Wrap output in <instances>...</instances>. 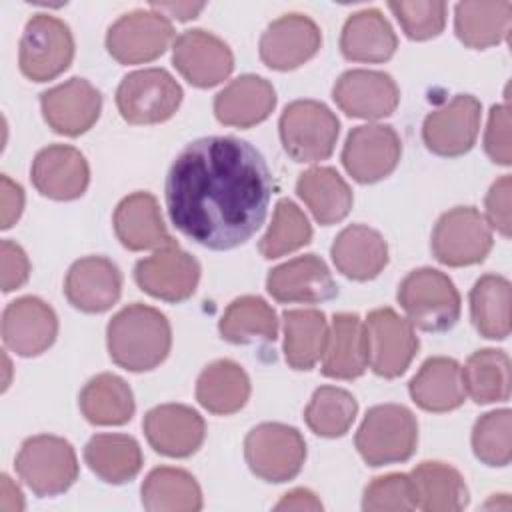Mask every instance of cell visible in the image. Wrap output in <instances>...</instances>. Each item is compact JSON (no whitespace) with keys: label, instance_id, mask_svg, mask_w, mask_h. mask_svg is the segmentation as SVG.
Listing matches in <instances>:
<instances>
[{"label":"cell","instance_id":"cell-53","mask_svg":"<svg viewBox=\"0 0 512 512\" xmlns=\"http://www.w3.org/2000/svg\"><path fill=\"white\" fill-rule=\"evenodd\" d=\"M2 498H0V508L2 512H20L24 508V496L16 484L4 474L2 476Z\"/></svg>","mask_w":512,"mask_h":512},{"label":"cell","instance_id":"cell-10","mask_svg":"<svg viewBox=\"0 0 512 512\" xmlns=\"http://www.w3.org/2000/svg\"><path fill=\"white\" fill-rule=\"evenodd\" d=\"M492 250V228L474 206L444 212L432 232V254L438 262L460 268L482 262Z\"/></svg>","mask_w":512,"mask_h":512},{"label":"cell","instance_id":"cell-3","mask_svg":"<svg viewBox=\"0 0 512 512\" xmlns=\"http://www.w3.org/2000/svg\"><path fill=\"white\" fill-rule=\"evenodd\" d=\"M398 302L408 322L424 332H446L460 318V294L436 268L412 270L398 286Z\"/></svg>","mask_w":512,"mask_h":512},{"label":"cell","instance_id":"cell-44","mask_svg":"<svg viewBox=\"0 0 512 512\" xmlns=\"http://www.w3.org/2000/svg\"><path fill=\"white\" fill-rule=\"evenodd\" d=\"M512 412L508 408L480 416L472 428L474 456L486 466H508L512 458Z\"/></svg>","mask_w":512,"mask_h":512},{"label":"cell","instance_id":"cell-23","mask_svg":"<svg viewBox=\"0 0 512 512\" xmlns=\"http://www.w3.org/2000/svg\"><path fill=\"white\" fill-rule=\"evenodd\" d=\"M266 290L278 302L318 304L338 294L336 282L322 258L316 254L298 256L270 270Z\"/></svg>","mask_w":512,"mask_h":512},{"label":"cell","instance_id":"cell-36","mask_svg":"<svg viewBox=\"0 0 512 512\" xmlns=\"http://www.w3.org/2000/svg\"><path fill=\"white\" fill-rule=\"evenodd\" d=\"M324 312L298 308L284 312V356L294 370H312L322 358L328 340Z\"/></svg>","mask_w":512,"mask_h":512},{"label":"cell","instance_id":"cell-20","mask_svg":"<svg viewBox=\"0 0 512 512\" xmlns=\"http://www.w3.org/2000/svg\"><path fill=\"white\" fill-rule=\"evenodd\" d=\"M332 98L338 108L352 118L378 120L396 110L400 90L386 72L348 70L336 80Z\"/></svg>","mask_w":512,"mask_h":512},{"label":"cell","instance_id":"cell-50","mask_svg":"<svg viewBox=\"0 0 512 512\" xmlns=\"http://www.w3.org/2000/svg\"><path fill=\"white\" fill-rule=\"evenodd\" d=\"M0 218H2V224L0 228L2 230H8L12 228L20 214H22V208H24V190L20 184L12 182L6 174L0 178Z\"/></svg>","mask_w":512,"mask_h":512},{"label":"cell","instance_id":"cell-4","mask_svg":"<svg viewBox=\"0 0 512 512\" xmlns=\"http://www.w3.org/2000/svg\"><path fill=\"white\" fill-rule=\"evenodd\" d=\"M354 442L370 466L406 462L418 444L416 416L402 404H378L366 412Z\"/></svg>","mask_w":512,"mask_h":512},{"label":"cell","instance_id":"cell-9","mask_svg":"<svg viewBox=\"0 0 512 512\" xmlns=\"http://www.w3.org/2000/svg\"><path fill=\"white\" fill-rule=\"evenodd\" d=\"M180 84L164 68H144L122 78L116 90L120 116L130 124H158L176 114Z\"/></svg>","mask_w":512,"mask_h":512},{"label":"cell","instance_id":"cell-18","mask_svg":"<svg viewBox=\"0 0 512 512\" xmlns=\"http://www.w3.org/2000/svg\"><path fill=\"white\" fill-rule=\"evenodd\" d=\"M46 124L64 136H80L94 126L102 110V96L84 78H70L40 94Z\"/></svg>","mask_w":512,"mask_h":512},{"label":"cell","instance_id":"cell-40","mask_svg":"<svg viewBox=\"0 0 512 512\" xmlns=\"http://www.w3.org/2000/svg\"><path fill=\"white\" fill-rule=\"evenodd\" d=\"M218 330L220 336L232 344L272 342L278 336V318L264 298L240 296L224 310Z\"/></svg>","mask_w":512,"mask_h":512},{"label":"cell","instance_id":"cell-39","mask_svg":"<svg viewBox=\"0 0 512 512\" xmlns=\"http://www.w3.org/2000/svg\"><path fill=\"white\" fill-rule=\"evenodd\" d=\"M510 282L500 274H484L470 290V316L480 336L504 340L510 334Z\"/></svg>","mask_w":512,"mask_h":512},{"label":"cell","instance_id":"cell-16","mask_svg":"<svg viewBox=\"0 0 512 512\" xmlns=\"http://www.w3.org/2000/svg\"><path fill=\"white\" fill-rule=\"evenodd\" d=\"M176 70L196 88H212L234 68L232 50L212 32L194 28L182 32L172 46Z\"/></svg>","mask_w":512,"mask_h":512},{"label":"cell","instance_id":"cell-17","mask_svg":"<svg viewBox=\"0 0 512 512\" xmlns=\"http://www.w3.org/2000/svg\"><path fill=\"white\" fill-rule=\"evenodd\" d=\"M322 44L318 24L298 12L270 22L260 38V58L272 70H294L316 56Z\"/></svg>","mask_w":512,"mask_h":512},{"label":"cell","instance_id":"cell-19","mask_svg":"<svg viewBox=\"0 0 512 512\" xmlns=\"http://www.w3.org/2000/svg\"><path fill=\"white\" fill-rule=\"evenodd\" d=\"M58 334L56 312L36 296L10 302L2 314L4 344L18 356L32 358L46 352Z\"/></svg>","mask_w":512,"mask_h":512},{"label":"cell","instance_id":"cell-21","mask_svg":"<svg viewBox=\"0 0 512 512\" xmlns=\"http://www.w3.org/2000/svg\"><path fill=\"white\" fill-rule=\"evenodd\" d=\"M142 428L148 444L170 458L192 456L206 436L202 416L184 404H162L148 410Z\"/></svg>","mask_w":512,"mask_h":512},{"label":"cell","instance_id":"cell-15","mask_svg":"<svg viewBox=\"0 0 512 512\" xmlns=\"http://www.w3.org/2000/svg\"><path fill=\"white\" fill-rule=\"evenodd\" d=\"M482 104L470 94H458L444 106L432 110L422 124V138L430 152L438 156L466 154L480 130Z\"/></svg>","mask_w":512,"mask_h":512},{"label":"cell","instance_id":"cell-45","mask_svg":"<svg viewBox=\"0 0 512 512\" xmlns=\"http://www.w3.org/2000/svg\"><path fill=\"white\" fill-rule=\"evenodd\" d=\"M362 508L368 512H406L416 508L414 486L408 474H386L374 478L362 498Z\"/></svg>","mask_w":512,"mask_h":512},{"label":"cell","instance_id":"cell-47","mask_svg":"<svg viewBox=\"0 0 512 512\" xmlns=\"http://www.w3.org/2000/svg\"><path fill=\"white\" fill-rule=\"evenodd\" d=\"M484 150L492 162L508 166L512 162L510 148V110L508 104H496L490 110L484 134Z\"/></svg>","mask_w":512,"mask_h":512},{"label":"cell","instance_id":"cell-11","mask_svg":"<svg viewBox=\"0 0 512 512\" xmlns=\"http://www.w3.org/2000/svg\"><path fill=\"white\" fill-rule=\"evenodd\" d=\"M134 280L152 298L164 302H182L190 298L200 280V264L184 252L174 238L156 248L152 256L134 266Z\"/></svg>","mask_w":512,"mask_h":512},{"label":"cell","instance_id":"cell-48","mask_svg":"<svg viewBox=\"0 0 512 512\" xmlns=\"http://www.w3.org/2000/svg\"><path fill=\"white\" fill-rule=\"evenodd\" d=\"M510 176H500L486 194V222L504 238L510 236Z\"/></svg>","mask_w":512,"mask_h":512},{"label":"cell","instance_id":"cell-49","mask_svg":"<svg viewBox=\"0 0 512 512\" xmlns=\"http://www.w3.org/2000/svg\"><path fill=\"white\" fill-rule=\"evenodd\" d=\"M2 262V290L12 292L26 284L30 276V260L26 252L12 240H2L0 244Z\"/></svg>","mask_w":512,"mask_h":512},{"label":"cell","instance_id":"cell-33","mask_svg":"<svg viewBox=\"0 0 512 512\" xmlns=\"http://www.w3.org/2000/svg\"><path fill=\"white\" fill-rule=\"evenodd\" d=\"M248 398V374L232 360H216L208 364L196 380V400L212 414H234L244 408Z\"/></svg>","mask_w":512,"mask_h":512},{"label":"cell","instance_id":"cell-30","mask_svg":"<svg viewBox=\"0 0 512 512\" xmlns=\"http://www.w3.org/2000/svg\"><path fill=\"white\" fill-rule=\"evenodd\" d=\"M398 38L390 22L376 8L354 12L340 36V50L352 62H386L396 52Z\"/></svg>","mask_w":512,"mask_h":512},{"label":"cell","instance_id":"cell-2","mask_svg":"<svg viewBox=\"0 0 512 512\" xmlns=\"http://www.w3.org/2000/svg\"><path fill=\"white\" fill-rule=\"evenodd\" d=\"M106 344L112 362L120 368L130 372L152 370L170 352V322L160 310L134 302L112 316L106 328Z\"/></svg>","mask_w":512,"mask_h":512},{"label":"cell","instance_id":"cell-41","mask_svg":"<svg viewBox=\"0 0 512 512\" xmlns=\"http://www.w3.org/2000/svg\"><path fill=\"white\" fill-rule=\"evenodd\" d=\"M466 394L476 404L504 402L510 398V358L504 350L484 348L470 354L462 368Z\"/></svg>","mask_w":512,"mask_h":512},{"label":"cell","instance_id":"cell-12","mask_svg":"<svg viewBox=\"0 0 512 512\" xmlns=\"http://www.w3.org/2000/svg\"><path fill=\"white\" fill-rule=\"evenodd\" d=\"M174 38L172 22L156 10L122 14L106 34L108 54L120 64H142L166 52Z\"/></svg>","mask_w":512,"mask_h":512},{"label":"cell","instance_id":"cell-51","mask_svg":"<svg viewBox=\"0 0 512 512\" xmlns=\"http://www.w3.org/2000/svg\"><path fill=\"white\" fill-rule=\"evenodd\" d=\"M276 510H322V502L314 492L306 488H294L282 496V500L274 506Z\"/></svg>","mask_w":512,"mask_h":512},{"label":"cell","instance_id":"cell-28","mask_svg":"<svg viewBox=\"0 0 512 512\" xmlns=\"http://www.w3.org/2000/svg\"><path fill=\"white\" fill-rule=\"evenodd\" d=\"M112 222L120 244L134 252L160 248L170 240L158 202L148 192H134L120 200Z\"/></svg>","mask_w":512,"mask_h":512},{"label":"cell","instance_id":"cell-22","mask_svg":"<svg viewBox=\"0 0 512 512\" xmlns=\"http://www.w3.org/2000/svg\"><path fill=\"white\" fill-rule=\"evenodd\" d=\"M34 188L52 200H76L90 182V168L80 150L66 144L42 148L32 162Z\"/></svg>","mask_w":512,"mask_h":512},{"label":"cell","instance_id":"cell-13","mask_svg":"<svg viewBox=\"0 0 512 512\" xmlns=\"http://www.w3.org/2000/svg\"><path fill=\"white\" fill-rule=\"evenodd\" d=\"M364 330L374 374L382 378L404 374L420 346L414 326L392 308H376L364 320Z\"/></svg>","mask_w":512,"mask_h":512},{"label":"cell","instance_id":"cell-43","mask_svg":"<svg viewBox=\"0 0 512 512\" xmlns=\"http://www.w3.org/2000/svg\"><path fill=\"white\" fill-rule=\"evenodd\" d=\"M312 238V226L306 214L288 198H282L272 216V224L260 240V254L268 260L290 254Z\"/></svg>","mask_w":512,"mask_h":512},{"label":"cell","instance_id":"cell-46","mask_svg":"<svg viewBox=\"0 0 512 512\" xmlns=\"http://www.w3.org/2000/svg\"><path fill=\"white\" fill-rule=\"evenodd\" d=\"M388 8L400 22L410 40H430L444 30L446 4L444 2H388Z\"/></svg>","mask_w":512,"mask_h":512},{"label":"cell","instance_id":"cell-6","mask_svg":"<svg viewBox=\"0 0 512 512\" xmlns=\"http://www.w3.org/2000/svg\"><path fill=\"white\" fill-rule=\"evenodd\" d=\"M278 128L286 154L306 164L326 160L334 152L340 134L336 114L316 100L290 102L280 116Z\"/></svg>","mask_w":512,"mask_h":512},{"label":"cell","instance_id":"cell-14","mask_svg":"<svg viewBox=\"0 0 512 512\" xmlns=\"http://www.w3.org/2000/svg\"><path fill=\"white\" fill-rule=\"evenodd\" d=\"M402 142L392 126L364 124L350 130L342 148V164L346 172L360 184H374L400 162Z\"/></svg>","mask_w":512,"mask_h":512},{"label":"cell","instance_id":"cell-1","mask_svg":"<svg viewBox=\"0 0 512 512\" xmlns=\"http://www.w3.org/2000/svg\"><path fill=\"white\" fill-rule=\"evenodd\" d=\"M164 192L168 216L184 236L210 250H232L264 224L272 174L250 142L206 136L176 156Z\"/></svg>","mask_w":512,"mask_h":512},{"label":"cell","instance_id":"cell-25","mask_svg":"<svg viewBox=\"0 0 512 512\" xmlns=\"http://www.w3.org/2000/svg\"><path fill=\"white\" fill-rule=\"evenodd\" d=\"M368 368V340L358 314H334L322 354V374L336 380H354Z\"/></svg>","mask_w":512,"mask_h":512},{"label":"cell","instance_id":"cell-8","mask_svg":"<svg viewBox=\"0 0 512 512\" xmlns=\"http://www.w3.org/2000/svg\"><path fill=\"white\" fill-rule=\"evenodd\" d=\"M74 58V38L60 18L50 14L32 16L22 32L18 64L26 78L48 82L60 76Z\"/></svg>","mask_w":512,"mask_h":512},{"label":"cell","instance_id":"cell-7","mask_svg":"<svg viewBox=\"0 0 512 512\" xmlns=\"http://www.w3.org/2000/svg\"><path fill=\"white\" fill-rule=\"evenodd\" d=\"M244 456L252 474L266 482L280 484L292 480L302 470L306 442L294 426L264 422L248 432Z\"/></svg>","mask_w":512,"mask_h":512},{"label":"cell","instance_id":"cell-52","mask_svg":"<svg viewBox=\"0 0 512 512\" xmlns=\"http://www.w3.org/2000/svg\"><path fill=\"white\" fill-rule=\"evenodd\" d=\"M152 10L164 14V16H172V18H178L182 22L190 20V18H196V14L200 10H204V4H190V2H152L150 4Z\"/></svg>","mask_w":512,"mask_h":512},{"label":"cell","instance_id":"cell-29","mask_svg":"<svg viewBox=\"0 0 512 512\" xmlns=\"http://www.w3.org/2000/svg\"><path fill=\"white\" fill-rule=\"evenodd\" d=\"M408 392L426 412H450L466 398L462 368L454 358H428L410 380Z\"/></svg>","mask_w":512,"mask_h":512},{"label":"cell","instance_id":"cell-37","mask_svg":"<svg viewBox=\"0 0 512 512\" xmlns=\"http://www.w3.org/2000/svg\"><path fill=\"white\" fill-rule=\"evenodd\" d=\"M140 492L142 506L150 512H196L202 508V490L196 478L182 468H154Z\"/></svg>","mask_w":512,"mask_h":512},{"label":"cell","instance_id":"cell-42","mask_svg":"<svg viewBox=\"0 0 512 512\" xmlns=\"http://www.w3.org/2000/svg\"><path fill=\"white\" fill-rule=\"evenodd\" d=\"M356 414L358 404L348 390L320 386L304 410V420L314 434L322 438H338L350 430Z\"/></svg>","mask_w":512,"mask_h":512},{"label":"cell","instance_id":"cell-24","mask_svg":"<svg viewBox=\"0 0 512 512\" xmlns=\"http://www.w3.org/2000/svg\"><path fill=\"white\" fill-rule=\"evenodd\" d=\"M122 292V274L118 266L104 256H86L76 260L64 280L68 302L88 314L110 310Z\"/></svg>","mask_w":512,"mask_h":512},{"label":"cell","instance_id":"cell-35","mask_svg":"<svg viewBox=\"0 0 512 512\" xmlns=\"http://www.w3.org/2000/svg\"><path fill=\"white\" fill-rule=\"evenodd\" d=\"M510 2H460L454 8V30L458 40L476 50L500 44L510 30Z\"/></svg>","mask_w":512,"mask_h":512},{"label":"cell","instance_id":"cell-32","mask_svg":"<svg viewBox=\"0 0 512 512\" xmlns=\"http://www.w3.org/2000/svg\"><path fill=\"white\" fill-rule=\"evenodd\" d=\"M296 192L310 208L312 216L324 226L344 220L354 202L350 186L328 166H314L302 172L296 182Z\"/></svg>","mask_w":512,"mask_h":512},{"label":"cell","instance_id":"cell-31","mask_svg":"<svg viewBox=\"0 0 512 512\" xmlns=\"http://www.w3.org/2000/svg\"><path fill=\"white\" fill-rule=\"evenodd\" d=\"M416 508L426 512H458L468 504V488L462 474L450 464L420 462L410 474Z\"/></svg>","mask_w":512,"mask_h":512},{"label":"cell","instance_id":"cell-26","mask_svg":"<svg viewBox=\"0 0 512 512\" xmlns=\"http://www.w3.org/2000/svg\"><path fill=\"white\" fill-rule=\"evenodd\" d=\"M276 106L272 84L256 74H244L232 80L214 98V114L226 126L250 128L266 120Z\"/></svg>","mask_w":512,"mask_h":512},{"label":"cell","instance_id":"cell-34","mask_svg":"<svg viewBox=\"0 0 512 512\" xmlns=\"http://www.w3.org/2000/svg\"><path fill=\"white\" fill-rule=\"evenodd\" d=\"M84 462L100 480L124 484L140 472L142 450L128 434H96L84 446Z\"/></svg>","mask_w":512,"mask_h":512},{"label":"cell","instance_id":"cell-27","mask_svg":"<svg viewBox=\"0 0 512 512\" xmlns=\"http://www.w3.org/2000/svg\"><path fill=\"white\" fill-rule=\"evenodd\" d=\"M330 256L340 274L364 282L376 278L388 264V244L378 230L352 224L336 236Z\"/></svg>","mask_w":512,"mask_h":512},{"label":"cell","instance_id":"cell-5","mask_svg":"<svg viewBox=\"0 0 512 512\" xmlns=\"http://www.w3.org/2000/svg\"><path fill=\"white\" fill-rule=\"evenodd\" d=\"M14 468L20 480L40 498L66 492L78 478V460L72 444L50 434L24 440Z\"/></svg>","mask_w":512,"mask_h":512},{"label":"cell","instance_id":"cell-38","mask_svg":"<svg viewBox=\"0 0 512 512\" xmlns=\"http://www.w3.org/2000/svg\"><path fill=\"white\" fill-rule=\"evenodd\" d=\"M78 404L84 418L98 426H120L134 414V394L130 386L110 372L88 380L80 392Z\"/></svg>","mask_w":512,"mask_h":512}]
</instances>
